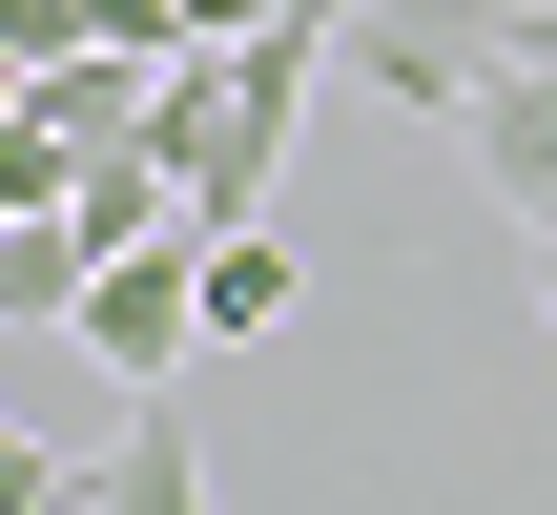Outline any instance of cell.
<instances>
[{
    "mask_svg": "<svg viewBox=\"0 0 557 515\" xmlns=\"http://www.w3.org/2000/svg\"><path fill=\"white\" fill-rule=\"evenodd\" d=\"M83 515H207V434H186V392H124V434L83 454Z\"/></svg>",
    "mask_w": 557,
    "mask_h": 515,
    "instance_id": "cell-5",
    "label": "cell"
},
{
    "mask_svg": "<svg viewBox=\"0 0 557 515\" xmlns=\"http://www.w3.org/2000/svg\"><path fill=\"white\" fill-rule=\"evenodd\" d=\"M62 351H83L103 392H186V351H207V227L103 248V268H83V310H62Z\"/></svg>",
    "mask_w": 557,
    "mask_h": 515,
    "instance_id": "cell-2",
    "label": "cell"
},
{
    "mask_svg": "<svg viewBox=\"0 0 557 515\" xmlns=\"http://www.w3.org/2000/svg\"><path fill=\"white\" fill-rule=\"evenodd\" d=\"M455 145H475V186H496L517 227H557V62H537V41H517V62L455 103Z\"/></svg>",
    "mask_w": 557,
    "mask_h": 515,
    "instance_id": "cell-4",
    "label": "cell"
},
{
    "mask_svg": "<svg viewBox=\"0 0 557 515\" xmlns=\"http://www.w3.org/2000/svg\"><path fill=\"white\" fill-rule=\"evenodd\" d=\"M537 310H557V227H537Z\"/></svg>",
    "mask_w": 557,
    "mask_h": 515,
    "instance_id": "cell-8",
    "label": "cell"
},
{
    "mask_svg": "<svg viewBox=\"0 0 557 515\" xmlns=\"http://www.w3.org/2000/svg\"><path fill=\"white\" fill-rule=\"evenodd\" d=\"M248 21H351V0H186V41H248Z\"/></svg>",
    "mask_w": 557,
    "mask_h": 515,
    "instance_id": "cell-7",
    "label": "cell"
},
{
    "mask_svg": "<svg viewBox=\"0 0 557 515\" xmlns=\"http://www.w3.org/2000/svg\"><path fill=\"white\" fill-rule=\"evenodd\" d=\"M351 83V21H248V41H186L165 62V103H145V145H165V186H186V227H248L269 206V165H289V124Z\"/></svg>",
    "mask_w": 557,
    "mask_h": 515,
    "instance_id": "cell-1",
    "label": "cell"
},
{
    "mask_svg": "<svg viewBox=\"0 0 557 515\" xmlns=\"http://www.w3.org/2000/svg\"><path fill=\"white\" fill-rule=\"evenodd\" d=\"M496 62H517V0H351V83L413 103V124H455Z\"/></svg>",
    "mask_w": 557,
    "mask_h": 515,
    "instance_id": "cell-3",
    "label": "cell"
},
{
    "mask_svg": "<svg viewBox=\"0 0 557 515\" xmlns=\"http://www.w3.org/2000/svg\"><path fill=\"white\" fill-rule=\"evenodd\" d=\"M289 289H310V268L269 248V206H248V227H207V351H269V330H289Z\"/></svg>",
    "mask_w": 557,
    "mask_h": 515,
    "instance_id": "cell-6",
    "label": "cell"
}]
</instances>
